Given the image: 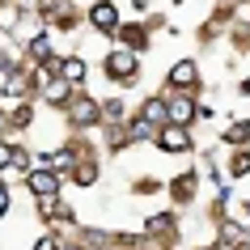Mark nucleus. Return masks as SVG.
Here are the masks:
<instances>
[{"label": "nucleus", "instance_id": "nucleus-1", "mask_svg": "<svg viewBox=\"0 0 250 250\" xmlns=\"http://www.w3.org/2000/svg\"><path fill=\"white\" fill-rule=\"evenodd\" d=\"M26 183L34 187V191H39V199H42V195H55V191H60V178H55V174H47V170L26 174Z\"/></svg>", "mask_w": 250, "mask_h": 250}, {"label": "nucleus", "instance_id": "nucleus-2", "mask_svg": "<svg viewBox=\"0 0 250 250\" xmlns=\"http://www.w3.org/2000/svg\"><path fill=\"white\" fill-rule=\"evenodd\" d=\"M93 26H98V30H106V34H110V30H115L119 26V13H115V4H93Z\"/></svg>", "mask_w": 250, "mask_h": 250}, {"label": "nucleus", "instance_id": "nucleus-3", "mask_svg": "<svg viewBox=\"0 0 250 250\" xmlns=\"http://www.w3.org/2000/svg\"><path fill=\"white\" fill-rule=\"evenodd\" d=\"M106 68H110V77H132V72H136V55L119 51V55H110V60H106Z\"/></svg>", "mask_w": 250, "mask_h": 250}, {"label": "nucleus", "instance_id": "nucleus-4", "mask_svg": "<svg viewBox=\"0 0 250 250\" xmlns=\"http://www.w3.org/2000/svg\"><path fill=\"white\" fill-rule=\"evenodd\" d=\"M161 148H170V153H178V148H187V127H166V132L157 136Z\"/></svg>", "mask_w": 250, "mask_h": 250}, {"label": "nucleus", "instance_id": "nucleus-5", "mask_svg": "<svg viewBox=\"0 0 250 250\" xmlns=\"http://www.w3.org/2000/svg\"><path fill=\"white\" fill-rule=\"evenodd\" d=\"M170 81H174V85H191V81H195V64H191V60H183V64L170 72Z\"/></svg>", "mask_w": 250, "mask_h": 250}, {"label": "nucleus", "instance_id": "nucleus-6", "mask_svg": "<svg viewBox=\"0 0 250 250\" xmlns=\"http://www.w3.org/2000/svg\"><path fill=\"white\" fill-rule=\"evenodd\" d=\"M72 119H77V123H89V119H98V106L93 102H77L72 106Z\"/></svg>", "mask_w": 250, "mask_h": 250}, {"label": "nucleus", "instance_id": "nucleus-7", "mask_svg": "<svg viewBox=\"0 0 250 250\" xmlns=\"http://www.w3.org/2000/svg\"><path fill=\"white\" fill-rule=\"evenodd\" d=\"M55 68H60V64H55ZM60 72H64V81H81V77H85V64H81V60H64Z\"/></svg>", "mask_w": 250, "mask_h": 250}, {"label": "nucleus", "instance_id": "nucleus-8", "mask_svg": "<svg viewBox=\"0 0 250 250\" xmlns=\"http://www.w3.org/2000/svg\"><path fill=\"white\" fill-rule=\"evenodd\" d=\"M250 170V157H246V153H237V161H233V174H246Z\"/></svg>", "mask_w": 250, "mask_h": 250}, {"label": "nucleus", "instance_id": "nucleus-9", "mask_svg": "<svg viewBox=\"0 0 250 250\" xmlns=\"http://www.w3.org/2000/svg\"><path fill=\"white\" fill-rule=\"evenodd\" d=\"M34 250H55V237H42V242H39Z\"/></svg>", "mask_w": 250, "mask_h": 250}, {"label": "nucleus", "instance_id": "nucleus-10", "mask_svg": "<svg viewBox=\"0 0 250 250\" xmlns=\"http://www.w3.org/2000/svg\"><path fill=\"white\" fill-rule=\"evenodd\" d=\"M9 208V195H4V187H0V212Z\"/></svg>", "mask_w": 250, "mask_h": 250}, {"label": "nucleus", "instance_id": "nucleus-11", "mask_svg": "<svg viewBox=\"0 0 250 250\" xmlns=\"http://www.w3.org/2000/svg\"><path fill=\"white\" fill-rule=\"evenodd\" d=\"M68 250H81V246H68Z\"/></svg>", "mask_w": 250, "mask_h": 250}]
</instances>
